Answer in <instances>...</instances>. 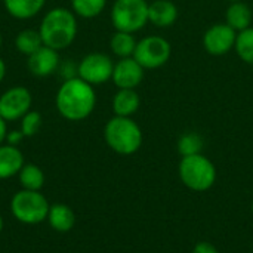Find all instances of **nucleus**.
<instances>
[{
	"label": "nucleus",
	"mask_w": 253,
	"mask_h": 253,
	"mask_svg": "<svg viewBox=\"0 0 253 253\" xmlns=\"http://www.w3.org/2000/svg\"><path fill=\"white\" fill-rule=\"evenodd\" d=\"M24 138H25V136H24V133L21 132V129H19V130H10V132H7V136H6V142H7L9 145L18 147V145L21 144V141H22Z\"/></svg>",
	"instance_id": "a878e982"
},
{
	"label": "nucleus",
	"mask_w": 253,
	"mask_h": 253,
	"mask_svg": "<svg viewBox=\"0 0 253 253\" xmlns=\"http://www.w3.org/2000/svg\"><path fill=\"white\" fill-rule=\"evenodd\" d=\"M24 166V156L18 147L0 145V179H7L19 173Z\"/></svg>",
	"instance_id": "4468645a"
},
{
	"label": "nucleus",
	"mask_w": 253,
	"mask_h": 253,
	"mask_svg": "<svg viewBox=\"0 0 253 253\" xmlns=\"http://www.w3.org/2000/svg\"><path fill=\"white\" fill-rule=\"evenodd\" d=\"M230 3H233V1H240V0H228Z\"/></svg>",
	"instance_id": "473e14b6"
},
{
	"label": "nucleus",
	"mask_w": 253,
	"mask_h": 253,
	"mask_svg": "<svg viewBox=\"0 0 253 253\" xmlns=\"http://www.w3.org/2000/svg\"><path fill=\"white\" fill-rule=\"evenodd\" d=\"M193 253H219V251L212 245V243H208V242H199L194 249Z\"/></svg>",
	"instance_id": "bb28decb"
},
{
	"label": "nucleus",
	"mask_w": 253,
	"mask_h": 253,
	"mask_svg": "<svg viewBox=\"0 0 253 253\" xmlns=\"http://www.w3.org/2000/svg\"><path fill=\"white\" fill-rule=\"evenodd\" d=\"M47 221H49V225L55 231L67 233L74 227L76 216H74V212L67 205L56 203V205L50 206L49 213H47Z\"/></svg>",
	"instance_id": "a211bd4d"
},
{
	"label": "nucleus",
	"mask_w": 253,
	"mask_h": 253,
	"mask_svg": "<svg viewBox=\"0 0 253 253\" xmlns=\"http://www.w3.org/2000/svg\"><path fill=\"white\" fill-rule=\"evenodd\" d=\"M237 40V31L227 22H218L211 25L203 34V47L213 56L227 55L234 49Z\"/></svg>",
	"instance_id": "9d476101"
},
{
	"label": "nucleus",
	"mask_w": 253,
	"mask_h": 253,
	"mask_svg": "<svg viewBox=\"0 0 253 253\" xmlns=\"http://www.w3.org/2000/svg\"><path fill=\"white\" fill-rule=\"evenodd\" d=\"M178 173L182 184L197 193L211 190L216 182V168L202 153L182 157L178 166Z\"/></svg>",
	"instance_id": "20e7f679"
},
{
	"label": "nucleus",
	"mask_w": 253,
	"mask_h": 253,
	"mask_svg": "<svg viewBox=\"0 0 253 253\" xmlns=\"http://www.w3.org/2000/svg\"><path fill=\"white\" fill-rule=\"evenodd\" d=\"M1 228H3V219H1V216H0V231H1Z\"/></svg>",
	"instance_id": "2f4dec72"
},
{
	"label": "nucleus",
	"mask_w": 253,
	"mask_h": 253,
	"mask_svg": "<svg viewBox=\"0 0 253 253\" xmlns=\"http://www.w3.org/2000/svg\"><path fill=\"white\" fill-rule=\"evenodd\" d=\"M61 74L62 77L67 80V79H73V77H77V67L71 62H67L61 67Z\"/></svg>",
	"instance_id": "cd10ccee"
},
{
	"label": "nucleus",
	"mask_w": 253,
	"mask_h": 253,
	"mask_svg": "<svg viewBox=\"0 0 253 253\" xmlns=\"http://www.w3.org/2000/svg\"><path fill=\"white\" fill-rule=\"evenodd\" d=\"M7 122L0 116V145L6 141V136H7Z\"/></svg>",
	"instance_id": "c85d7f7f"
},
{
	"label": "nucleus",
	"mask_w": 253,
	"mask_h": 253,
	"mask_svg": "<svg viewBox=\"0 0 253 253\" xmlns=\"http://www.w3.org/2000/svg\"><path fill=\"white\" fill-rule=\"evenodd\" d=\"M18 176H19V182L24 190L40 191L44 184V173L36 165H24L22 169L19 170Z\"/></svg>",
	"instance_id": "412c9836"
},
{
	"label": "nucleus",
	"mask_w": 253,
	"mask_h": 253,
	"mask_svg": "<svg viewBox=\"0 0 253 253\" xmlns=\"http://www.w3.org/2000/svg\"><path fill=\"white\" fill-rule=\"evenodd\" d=\"M46 4V0H3L6 12L15 19H31L39 15Z\"/></svg>",
	"instance_id": "f3484780"
},
{
	"label": "nucleus",
	"mask_w": 253,
	"mask_h": 253,
	"mask_svg": "<svg viewBox=\"0 0 253 253\" xmlns=\"http://www.w3.org/2000/svg\"><path fill=\"white\" fill-rule=\"evenodd\" d=\"M77 16L67 7H53L47 10L39 27L43 44L58 52L73 44L77 37Z\"/></svg>",
	"instance_id": "f03ea898"
},
{
	"label": "nucleus",
	"mask_w": 253,
	"mask_h": 253,
	"mask_svg": "<svg viewBox=\"0 0 253 253\" xmlns=\"http://www.w3.org/2000/svg\"><path fill=\"white\" fill-rule=\"evenodd\" d=\"M234 50L243 62L253 65V27L237 33Z\"/></svg>",
	"instance_id": "b1692460"
},
{
	"label": "nucleus",
	"mask_w": 253,
	"mask_h": 253,
	"mask_svg": "<svg viewBox=\"0 0 253 253\" xmlns=\"http://www.w3.org/2000/svg\"><path fill=\"white\" fill-rule=\"evenodd\" d=\"M1 44H3V36H1V31H0V49H1Z\"/></svg>",
	"instance_id": "7c9ffc66"
},
{
	"label": "nucleus",
	"mask_w": 253,
	"mask_h": 253,
	"mask_svg": "<svg viewBox=\"0 0 253 253\" xmlns=\"http://www.w3.org/2000/svg\"><path fill=\"white\" fill-rule=\"evenodd\" d=\"M107 6V0H71V10L76 16L92 19L99 16Z\"/></svg>",
	"instance_id": "4be33fe9"
},
{
	"label": "nucleus",
	"mask_w": 253,
	"mask_h": 253,
	"mask_svg": "<svg viewBox=\"0 0 253 253\" xmlns=\"http://www.w3.org/2000/svg\"><path fill=\"white\" fill-rule=\"evenodd\" d=\"M4 76H6V64H4V61L0 58V83L3 82Z\"/></svg>",
	"instance_id": "c756f323"
},
{
	"label": "nucleus",
	"mask_w": 253,
	"mask_h": 253,
	"mask_svg": "<svg viewBox=\"0 0 253 253\" xmlns=\"http://www.w3.org/2000/svg\"><path fill=\"white\" fill-rule=\"evenodd\" d=\"M136 43L138 42L135 40V36L132 33L116 31L110 39V49L120 59L122 58H130V56H133Z\"/></svg>",
	"instance_id": "6ab92c4d"
},
{
	"label": "nucleus",
	"mask_w": 253,
	"mask_h": 253,
	"mask_svg": "<svg viewBox=\"0 0 253 253\" xmlns=\"http://www.w3.org/2000/svg\"><path fill=\"white\" fill-rule=\"evenodd\" d=\"M114 116L132 117L141 107V98L135 89H119L111 102Z\"/></svg>",
	"instance_id": "2eb2a0df"
},
{
	"label": "nucleus",
	"mask_w": 253,
	"mask_h": 253,
	"mask_svg": "<svg viewBox=\"0 0 253 253\" xmlns=\"http://www.w3.org/2000/svg\"><path fill=\"white\" fill-rule=\"evenodd\" d=\"M253 12L245 1H233L225 10V22L237 33L252 27Z\"/></svg>",
	"instance_id": "dca6fc26"
},
{
	"label": "nucleus",
	"mask_w": 253,
	"mask_h": 253,
	"mask_svg": "<svg viewBox=\"0 0 253 253\" xmlns=\"http://www.w3.org/2000/svg\"><path fill=\"white\" fill-rule=\"evenodd\" d=\"M114 62L102 52H92L83 56L77 65V76L86 83L95 86L104 84L113 77Z\"/></svg>",
	"instance_id": "6e6552de"
},
{
	"label": "nucleus",
	"mask_w": 253,
	"mask_h": 253,
	"mask_svg": "<svg viewBox=\"0 0 253 253\" xmlns=\"http://www.w3.org/2000/svg\"><path fill=\"white\" fill-rule=\"evenodd\" d=\"M148 6L147 0H116L111 7V24L116 31L138 33L148 22Z\"/></svg>",
	"instance_id": "39448f33"
},
{
	"label": "nucleus",
	"mask_w": 253,
	"mask_h": 253,
	"mask_svg": "<svg viewBox=\"0 0 253 253\" xmlns=\"http://www.w3.org/2000/svg\"><path fill=\"white\" fill-rule=\"evenodd\" d=\"M145 68L133 58H122L114 64L113 83L119 89H136L144 80Z\"/></svg>",
	"instance_id": "9b49d317"
},
{
	"label": "nucleus",
	"mask_w": 253,
	"mask_h": 253,
	"mask_svg": "<svg viewBox=\"0 0 253 253\" xmlns=\"http://www.w3.org/2000/svg\"><path fill=\"white\" fill-rule=\"evenodd\" d=\"M27 67L28 71L36 77L52 76L59 68V53L58 50L43 44L40 49L28 56Z\"/></svg>",
	"instance_id": "f8f14e48"
},
{
	"label": "nucleus",
	"mask_w": 253,
	"mask_h": 253,
	"mask_svg": "<svg viewBox=\"0 0 253 253\" xmlns=\"http://www.w3.org/2000/svg\"><path fill=\"white\" fill-rule=\"evenodd\" d=\"M10 209L19 222L34 225L47 219L50 206L40 191L21 190L12 197Z\"/></svg>",
	"instance_id": "423d86ee"
},
{
	"label": "nucleus",
	"mask_w": 253,
	"mask_h": 253,
	"mask_svg": "<svg viewBox=\"0 0 253 253\" xmlns=\"http://www.w3.org/2000/svg\"><path fill=\"white\" fill-rule=\"evenodd\" d=\"M178 7L170 0H154L148 6V22L159 28H169L178 19Z\"/></svg>",
	"instance_id": "ddd939ff"
},
{
	"label": "nucleus",
	"mask_w": 253,
	"mask_h": 253,
	"mask_svg": "<svg viewBox=\"0 0 253 253\" xmlns=\"http://www.w3.org/2000/svg\"><path fill=\"white\" fill-rule=\"evenodd\" d=\"M203 147H205V141L202 135L197 132H185L178 138V142H176V148L181 157L200 154Z\"/></svg>",
	"instance_id": "5701e85b"
},
{
	"label": "nucleus",
	"mask_w": 253,
	"mask_h": 253,
	"mask_svg": "<svg viewBox=\"0 0 253 253\" xmlns=\"http://www.w3.org/2000/svg\"><path fill=\"white\" fill-rule=\"evenodd\" d=\"M104 138L107 145L120 156H132L142 145V130L139 125L130 117L114 116L104 127Z\"/></svg>",
	"instance_id": "7ed1b4c3"
},
{
	"label": "nucleus",
	"mask_w": 253,
	"mask_h": 253,
	"mask_svg": "<svg viewBox=\"0 0 253 253\" xmlns=\"http://www.w3.org/2000/svg\"><path fill=\"white\" fill-rule=\"evenodd\" d=\"M43 46V40L40 37L39 30H33V28H25L21 30L16 37H15V47L19 53L30 56L31 53H34L37 49H40Z\"/></svg>",
	"instance_id": "aec40b11"
},
{
	"label": "nucleus",
	"mask_w": 253,
	"mask_h": 253,
	"mask_svg": "<svg viewBox=\"0 0 253 253\" xmlns=\"http://www.w3.org/2000/svg\"><path fill=\"white\" fill-rule=\"evenodd\" d=\"M33 104V95L25 86H13L0 95V116L6 122L21 120Z\"/></svg>",
	"instance_id": "1a4fd4ad"
},
{
	"label": "nucleus",
	"mask_w": 253,
	"mask_h": 253,
	"mask_svg": "<svg viewBox=\"0 0 253 253\" xmlns=\"http://www.w3.org/2000/svg\"><path fill=\"white\" fill-rule=\"evenodd\" d=\"M252 213H253V203H252Z\"/></svg>",
	"instance_id": "72a5a7b5"
},
{
	"label": "nucleus",
	"mask_w": 253,
	"mask_h": 253,
	"mask_svg": "<svg viewBox=\"0 0 253 253\" xmlns=\"http://www.w3.org/2000/svg\"><path fill=\"white\" fill-rule=\"evenodd\" d=\"M55 105L58 113L70 122H82L87 119L96 105V93L95 87L79 76L73 79L64 80L59 86Z\"/></svg>",
	"instance_id": "f257e3e1"
},
{
	"label": "nucleus",
	"mask_w": 253,
	"mask_h": 253,
	"mask_svg": "<svg viewBox=\"0 0 253 253\" xmlns=\"http://www.w3.org/2000/svg\"><path fill=\"white\" fill-rule=\"evenodd\" d=\"M42 114L39 111H33L30 110L22 119H21V132L24 133V136H34L40 127H42Z\"/></svg>",
	"instance_id": "393cba45"
},
{
	"label": "nucleus",
	"mask_w": 253,
	"mask_h": 253,
	"mask_svg": "<svg viewBox=\"0 0 253 253\" xmlns=\"http://www.w3.org/2000/svg\"><path fill=\"white\" fill-rule=\"evenodd\" d=\"M172 55L170 43L160 36H147L136 43L133 58L145 68L156 70L163 67Z\"/></svg>",
	"instance_id": "0eeeda50"
}]
</instances>
